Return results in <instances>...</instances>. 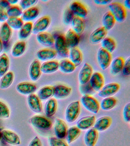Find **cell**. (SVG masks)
<instances>
[{"label":"cell","instance_id":"1","mask_svg":"<svg viewBox=\"0 0 130 146\" xmlns=\"http://www.w3.org/2000/svg\"><path fill=\"white\" fill-rule=\"evenodd\" d=\"M108 7L109 11L113 16L116 21L122 23L125 21L127 13L126 9L122 3L112 2L109 5Z\"/></svg>","mask_w":130,"mask_h":146},{"label":"cell","instance_id":"2","mask_svg":"<svg viewBox=\"0 0 130 146\" xmlns=\"http://www.w3.org/2000/svg\"><path fill=\"white\" fill-rule=\"evenodd\" d=\"M55 50L59 56L63 58L68 57L69 48L66 42L65 35L59 34L55 38L54 43Z\"/></svg>","mask_w":130,"mask_h":146},{"label":"cell","instance_id":"3","mask_svg":"<svg viewBox=\"0 0 130 146\" xmlns=\"http://www.w3.org/2000/svg\"><path fill=\"white\" fill-rule=\"evenodd\" d=\"M80 112L81 105L79 101H75L71 103L66 109V121L69 123H74L78 118Z\"/></svg>","mask_w":130,"mask_h":146},{"label":"cell","instance_id":"4","mask_svg":"<svg viewBox=\"0 0 130 146\" xmlns=\"http://www.w3.org/2000/svg\"><path fill=\"white\" fill-rule=\"evenodd\" d=\"M29 121L33 126L39 129L48 130L52 127V121L42 115H35L33 116Z\"/></svg>","mask_w":130,"mask_h":146},{"label":"cell","instance_id":"5","mask_svg":"<svg viewBox=\"0 0 130 146\" xmlns=\"http://www.w3.org/2000/svg\"><path fill=\"white\" fill-rule=\"evenodd\" d=\"M97 58L99 67L103 70L107 69L112 60L111 53L101 47L98 50Z\"/></svg>","mask_w":130,"mask_h":146},{"label":"cell","instance_id":"6","mask_svg":"<svg viewBox=\"0 0 130 146\" xmlns=\"http://www.w3.org/2000/svg\"><path fill=\"white\" fill-rule=\"evenodd\" d=\"M81 102L84 108L89 111L96 114L100 108V104L97 99L91 96H83Z\"/></svg>","mask_w":130,"mask_h":146},{"label":"cell","instance_id":"7","mask_svg":"<svg viewBox=\"0 0 130 146\" xmlns=\"http://www.w3.org/2000/svg\"><path fill=\"white\" fill-rule=\"evenodd\" d=\"M120 88V85L116 82L108 83L104 85L99 91L98 95L102 98L112 97L116 94Z\"/></svg>","mask_w":130,"mask_h":146},{"label":"cell","instance_id":"8","mask_svg":"<svg viewBox=\"0 0 130 146\" xmlns=\"http://www.w3.org/2000/svg\"><path fill=\"white\" fill-rule=\"evenodd\" d=\"M51 23V18L48 15L43 16L36 21L33 26V33L35 34L45 32Z\"/></svg>","mask_w":130,"mask_h":146},{"label":"cell","instance_id":"9","mask_svg":"<svg viewBox=\"0 0 130 146\" xmlns=\"http://www.w3.org/2000/svg\"><path fill=\"white\" fill-rule=\"evenodd\" d=\"M93 74V69L89 64L85 63L83 64L79 73L78 80L80 84L88 83Z\"/></svg>","mask_w":130,"mask_h":146},{"label":"cell","instance_id":"10","mask_svg":"<svg viewBox=\"0 0 130 146\" xmlns=\"http://www.w3.org/2000/svg\"><path fill=\"white\" fill-rule=\"evenodd\" d=\"M69 8L75 16L84 18L87 15V8L80 1H73L69 4Z\"/></svg>","mask_w":130,"mask_h":146},{"label":"cell","instance_id":"11","mask_svg":"<svg viewBox=\"0 0 130 146\" xmlns=\"http://www.w3.org/2000/svg\"><path fill=\"white\" fill-rule=\"evenodd\" d=\"M89 82L95 92H99L104 86V77L101 73L95 72L92 74Z\"/></svg>","mask_w":130,"mask_h":146},{"label":"cell","instance_id":"12","mask_svg":"<svg viewBox=\"0 0 130 146\" xmlns=\"http://www.w3.org/2000/svg\"><path fill=\"white\" fill-rule=\"evenodd\" d=\"M57 55V54L55 49L50 48L41 49L36 53L38 60L44 62L53 60Z\"/></svg>","mask_w":130,"mask_h":146},{"label":"cell","instance_id":"13","mask_svg":"<svg viewBox=\"0 0 130 146\" xmlns=\"http://www.w3.org/2000/svg\"><path fill=\"white\" fill-rule=\"evenodd\" d=\"M16 88L17 91L21 94L29 95L36 92L37 87L33 83L25 82L18 83Z\"/></svg>","mask_w":130,"mask_h":146},{"label":"cell","instance_id":"14","mask_svg":"<svg viewBox=\"0 0 130 146\" xmlns=\"http://www.w3.org/2000/svg\"><path fill=\"white\" fill-rule=\"evenodd\" d=\"M36 39L39 43L46 48H50L54 45V36L49 32L45 31L37 34Z\"/></svg>","mask_w":130,"mask_h":146},{"label":"cell","instance_id":"15","mask_svg":"<svg viewBox=\"0 0 130 146\" xmlns=\"http://www.w3.org/2000/svg\"><path fill=\"white\" fill-rule=\"evenodd\" d=\"M1 132L2 139L9 144L18 145L21 144L20 137L13 131L9 130H4Z\"/></svg>","mask_w":130,"mask_h":146},{"label":"cell","instance_id":"16","mask_svg":"<svg viewBox=\"0 0 130 146\" xmlns=\"http://www.w3.org/2000/svg\"><path fill=\"white\" fill-rule=\"evenodd\" d=\"M41 74L40 62L38 59H35L32 62L29 66V77L33 81L36 82L39 79Z\"/></svg>","mask_w":130,"mask_h":146},{"label":"cell","instance_id":"17","mask_svg":"<svg viewBox=\"0 0 130 146\" xmlns=\"http://www.w3.org/2000/svg\"><path fill=\"white\" fill-rule=\"evenodd\" d=\"M68 129L67 124L64 121L59 118L56 119L54 130L57 138L63 139L65 138Z\"/></svg>","mask_w":130,"mask_h":146},{"label":"cell","instance_id":"18","mask_svg":"<svg viewBox=\"0 0 130 146\" xmlns=\"http://www.w3.org/2000/svg\"><path fill=\"white\" fill-rule=\"evenodd\" d=\"M28 104L31 110L34 112L39 113L43 110V106L41 100L35 94L29 95L28 97Z\"/></svg>","mask_w":130,"mask_h":146},{"label":"cell","instance_id":"19","mask_svg":"<svg viewBox=\"0 0 130 146\" xmlns=\"http://www.w3.org/2000/svg\"><path fill=\"white\" fill-rule=\"evenodd\" d=\"M54 87V98L61 99L67 98L70 95L72 92V88L70 87L63 84H58Z\"/></svg>","mask_w":130,"mask_h":146},{"label":"cell","instance_id":"20","mask_svg":"<svg viewBox=\"0 0 130 146\" xmlns=\"http://www.w3.org/2000/svg\"><path fill=\"white\" fill-rule=\"evenodd\" d=\"M107 33L108 31L103 27H98L91 33L90 36V40L92 44H98L107 36Z\"/></svg>","mask_w":130,"mask_h":146},{"label":"cell","instance_id":"21","mask_svg":"<svg viewBox=\"0 0 130 146\" xmlns=\"http://www.w3.org/2000/svg\"><path fill=\"white\" fill-rule=\"evenodd\" d=\"M99 138V132L94 128L87 131L84 137V142L86 146H95Z\"/></svg>","mask_w":130,"mask_h":146},{"label":"cell","instance_id":"22","mask_svg":"<svg viewBox=\"0 0 130 146\" xmlns=\"http://www.w3.org/2000/svg\"><path fill=\"white\" fill-rule=\"evenodd\" d=\"M40 13V11L39 8L34 6L27 10H23L21 18L23 21L25 22H31L38 17Z\"/></svg>","mask_w":130,"mask_h":146},{"label":"cell","instance_id":"23","mask_svg":"<svg viewBox=\"0 0 130 146\" xmlns=\"http://www.w3.org/2000/svg\"><path fill=\"white\" fill-rule=\"evenodd\" d=\"M112 123V119L109 116H103L95 121L94 127L98 131L102 132L109 128Z\"/></svg>","mask_w":130,"mask_h":146},{"label":"cell","instance_id":"24","mask_svg":"<svg viewBox=\"0 0 130 146\" xmlns=\"http://www.w3.org/2000/svg\"><path fill=\"white\" fill-rule=\"evenodd\" d=\"M65 36L66 42L69 48L77 47L80 40L79 35L70 29L67 31Z\"/></svg>","mask_w":130,"mask_h":146},{"label":"cell","instance_id":"25","mask_svg":"<svg viewBox=\"0 0 130 146\" xmlns=\"http://www.w3.org/2000/svg\"><path fill=\"white\" fill-rule=\"evenodd\" d=\"M59 69V62L52 60L44 62L41 64V70L44 74H52Z\"/></svg>","mask_w":130,"mask_h":146},{"label":"cell","instance_id":"26","mask_svg":"<svg viewBox=\"0 0 130 146\" xmlns=\"http://www.w3.org/2000/svg\"><path fill=\"white\" fill-rule=\"evenodd\" d=\"M95 121L94 116H84L77 121V127L81 130H88L94 125Z\"/></svg>","mask_w":130,"mask_h":146},{"label":"cell","instance_id":"27","mask_svg":"<svg viewBox=\"0 0 130 146\" xmlns=\"http://www.w3.org/2000/svg\"><path fill=\"white\" fill-rule=\"evenodd\" d=\"M68 57L69 60L76 66H79L83 61V54L78 48L75 47L69 50Z\"/></svg>","mask_w":130,"mask_h":146},{"label":"cell","instance_id":"28","mask_svg":"<svg viewBox=\"0 0 130 146\" xmlns=\"http://www.w3.org/2000/svg\"><path fill=\"white\" fill-rule=\"evenodd\" d=\"M124 62L125 60L124 58L121 56L116 57L112 60L109 67L111 73L113 75H116L121 73L123 69Z\"/></svg>","mask_w":130,"mask_h":146},{"label":"cell","instance_id":"29","mask_svg":"<svg viewBox=\"0 0 130 146\" xmlns=\"http://www.w3.org/2000/svg\"><path fill=\"white\" fill-rule=\"evenodd\" d=\"M27 49V43L21 40L16 42L12 47L11 54L14 58H19L24 54Z\"/></svg>","mask_w":130,"mask_h":146},{"label":"cell","instance_id":"30","mask_svg":"<svg viewBox=\"0 0 130 146\" xmlns=\"http://www.w3.org/2000/svg\"><path fill=\"white\" fill-rule=\"evenodd\" d=\"M71 29L78 35L81 34L85 28V23L84 18L75 16L71 23Z\"/></svg>","mask_w":130,"mask_h":146},{"label":"cell","instance_id":"31","mask_svg":"<svg viewBox=\"0 0 130 146\" xmlns=\"http://www.w3.org/2000/svg\"><path fill=\"white\" fill-rule=\"evenodd\" d=\"M13 31L6 22L3 23L0 27V38L3 43H8L12 37Z\"/></svg>","mask_w":130,"mask_h":146},{"label":"cell","instance_id":"32","mask_svg":"<svg viewBox=\"0 0 130 146\" xmlns=\"http://www.w3.org/2000/svg\"><path fill=\"white\" fill-rule=\"evenodd\" d=\"M57 109V102L54 98H51L47 100L45 106V115L48 117L54 116Z\"/></svg>","mask_w":130,"mask_h":146},{"label":"cell","instance_id":"33","mask_svg":"<svg viewBox=\"0 0 130 146\" xmlns=\"http://www.w3.org/2000/svg\"><path fill=\"white\" fill-rule=\"evenodd\" d=\"M76 66L69 59H63L59 62V69L65 74H71L76 69Z\"/></svg>","mask_w":130,"mask_h":146},{"label":"cell","instance_id":"34","mask_svg":"<svg viewBox=\"0 0 130 146\" xmlns=\"http://www.w3.org/2000/svg\"><path fill=\"white\" fill-rule=\"evenodd\" d=\"M116 21L110 11L106 12L103 16L102 23L104 28L107 31L110 30L115 26Z\"/></svg>","mask_w":130,"mask_h":146},{"label":"cell","instance_id":"35","mask_svg":"<svg viewBox=\"0 0 130 146\" xmlns=\"http://www.w3.org/2000/svg\"><path fill=\"white\" fill-rule=\"evenodd\" d=\"M10 66L9 58L7 54L3 53L0 56V77L9 72Z\"/></svg>","mask_w":130,"mask_h":146},{"label":"cell","instance_id":"36","mask_svg":"<svg viewBox=\"0 0 130 146\" xmlns=\"http://www.w3.org/2000/svg\"><path fill=\"white\" fill-rule=\"evenodd\" d=\"M33 24L32 22H28L24 23L19 30V38L22 40L28 38L33 33Z\"/></svg>","mask_w":130,"mask_h":146},{"label":"cell","instance_id":"37","mask_svg":"<svg viewBox=\"0 0 130 146\" xmlns=\"http://www.w3.org/2000/svg\"><path fill=\"white\" fill-rule=\"evenodd\" d=\"M14 79L13 72L9 71L2 76L0 81V88L2 90L8 88L13 83Z\"/></svg>","mask_w":130,"mask_h":146},{"label":"cell","instance_id":"38","mask_svg":"<svg viewBox=\"0 0 130 146\" xmlns=\"http://www.w3.org/2000/svg\"><path fill=\"white\" fill-rule=\"evenodd\" d=\"M54 87L47 86L43 87L38 91L37 96L41 100H46L53 96Z\"/></svg>","mask_w":130,"mask_h":146},{"label":"cell","instance_id":"39","mask_svg":"<svg viewBox=\"0 0 130 146\" xmlns=\"http://www.w3.org/2000/svg\"><path fill=\"white\" fill-rule=\"evenodd\" d=\"M81 130L77 126H72L68 129L66 135L67 143L71 144L77 140L80 135Z\"/></svg>","mask_w":130,"mask_h":146},{"label":"cell","instance_id":"40","mask_svg":"<svg viewBox=\"0 0 130 146\" xmlns=\"http://www.w3.org/2000/svg\"><path fill=\"white\" fill-rule=\"evenodd\" d=\"M100 43L101 48L111 53L114 52L116 48V42L110 36H106Z\"/></svg>","mask_w":130,"mask_h":146},{"label":"cell","instance_id":"41","mask_svg":"<svg viewBox=\"0 0 130 146\" xmlns=\"http://www.w3.org/2000/svg\"><path fill=\"white\" fill-rule=\"evenodd\" d=\"M117 100L114 97H109L104 98L100 104V107L104 111H109L116 106Z\"/></svg>","mask_w":130,"mask_h":146},{"label":"cell","instance_id":"42","mask_svg":"<svg viewBox=\"0 0 130 146\" xmlns=\"http://www.w3.org/2000/svg\"><path fill=\"white\" fill-rule=\"evenodd\" d=\"M9 18H20L23 12V10L20 6L12 5L6 11Z\"/></svg>","mask_w":130,"mask_h":146},{"label":"cell","instance_id":"43","mask_svg":"<svg viewBox=\"0 0 130 146\" xmlns=\"http://www.w3.org/2000/svg\"><path fill=\"white\" fill-rule=\"evenodd\" d=\"M6 22L12 29L17 30H19L24 23L21 18H9Z\"/></svg>","mask_w":130,"mask_h":146},{"label":"cell","instance_id":"44","mask_svg":"<svg viewBox=\"0 0 130 146\" xmlns=\"http://www.w3.org/2000/svg\"><path fill=\"white\" fill-rule=\"evenodd\" d=\"M79 90L83 96H91L95 92L90 85L89 82L84 84H80Z\"/></svg>","mask_w":130,"mask_h":146},{"label":"cell","instance_id":"45","mask_svg":"<svg viewBox=\"0 0 130 146\" xmlns=\"http://www.w3.org/2000/svg\"><path fill=\"white\" fill-rule=\"evenodd\" d=\"M11 112L7 105L0 100V118L7 119L10 116Z\"/></svg>","mask_w":130,"mask_h":146},{"label":"cell","instance_id":"46","mask_svg":"<svg viewBox=\"0 0 130 146\" xmlns=\"http://www.w3.org/2000/svg\"><path fill=\"white\" fill-rule=\"evenodd\" d=\"M50 146H69L68 144L63 139L57 137H51L49 139Z\"/></svg>","mask_w":130,"mask_h":146},{"label":"cell","instance_id":"47","mask_svg":"<svg viewBox=\"0 0 130 146\" xmlns=\"http://www.w3.org/2000/svg\"><path fill=\"white\" fill-rule=\"evenodd\" d=\"M38 2L37 0H21L19 6L23 10H25L34 6Z\"/></svg>","mask_w":130,"mask_h":146},{"label":"cell","instance_id":"48","mask_svg":"<svg viewBox=\"0 0 130 146\" xmlns=\"http://www.w3.org/2000/svg\"><path fill=\"white\" fill-rule=\"evenodd\" d=\"M75 15L73 13L72 11L69 9V8H67L65 10L63 15V21L64 23L66 25H69L72 20L73 18L75 17Z\"/></svg>","mask_w":130,"mask_h":146},{"label":"cell","instance_id":"49","mask_svg":"<svg viewBox=\"0 0 130 146\" xmlns=\"http://www.w3.org/2000/svg\"><path fill=\"white\" fill-rule=\"evenodd\" d=\"M124 76H129L130 75V57L125 60L124 66L122 70Z\"/></svg>","mask_w":130,"mask_h":146},{"label":"cell","instance_id":"50","mask_svg":"<svg viewBox=\"0 0 130 146\" xmlns=\"http://www.w3.org/2000/svg\"><path fill=\"white\" fill-rule=\"evenodd\" d=\"M123 118L126 122L130 121V103L127 104L124 106L123 111Z\"/></svg>","mask_w":130,"mask_h":146},{"label":"cell","instance_id":"51","mask_svg":"<svg viewBox=\"0 0 130 146\" xmlns=\"http://www.w3.org/2000/svg\"><path fill=\"white\" fill-rule=\"evenodd\" d=\"M11 5L8 0H0V9L7 11Z\"/></svg>","mask_w":130,"mask_h":146},{"label":"cell","instance_id":"52","mask_svg":"<svg viewBox=\"0 0 130 146\" xmlns=\"http://www.w3.org/2000/svg\"><path fill=\"white\" fill-rule=\"evenodd\" d=\"M8 18L6 11L0 9V22H6Z\"/></svg>","mask_w":130,"mask_h":146},{"label":"cell","instance_id":"53","mask_svg":"<svg viewBox=\"0 0 130 146\" xmlns=\"http://www.w3.org/2000/svg\"><path fill=\"white\" fill-rule=\"evenodd\" d=\"M29 146H42L41 141L37 136H36L31 141Z\"/></svg>","mask_w":130,"mask_h":146},{"label":"cell","instance_id":"54","mask_svg":"<svg viewBox=\"0 0 130 146\" xmlns=\"http://www.w3.org/2000/svg\"><path fill=\"white\" fill-rule=\"evenodd\" d=\"M96 4L99 5H109L111 3L113 2L112 1H110V0H95L93 1Z\"/></svg>","mask_w":130,"mask_h":146},{"label":"cell","instance_id":"55","mask_svg":"<svg viewBox=\"0 0 130 146\" xmlns=\"http://www.w3.org/2000/svg\"><path fill=\"white\" fill-rule=\"evenodd\" d=\"M123 5L125 9L129 10L130 8V1L129 0H125L124 1V5Z\"/></svg>","mask_w":130,"mask_h":146},{"label":"cell","instance_id":"56","mask_svg":"<svg viewBox=\"0 0 130 146\" xmlns=\"http://www.w3.org/2000/svg\"><path fill=\"white\" fill-rule=\"evenodd\" d=\"M3 50H4V44L3 41L0 38V54L3 52Z\"/></svg>","mask_w":130,"mask_h":146},{"label":"cell","instance_id":"57","mask_svg":"<svg viewBox=\"0 0 130 146\" xmlns=\"http://www.w3.org/2000/svg\"><path fill=\"white\" fill-rule=\"evenodd\" d=\"M8 1L11 5H15L16 3L19 2L18 0H8Z\"/></svg>","mask_w":130,"mask_h":146},{"label":"cell","instance_id":"58","mask_svg":"<svg viewBox=\"0 0 130 146\" xmlns=\"http://www.w3.org/2000/svg\"><path fill=\"white\" fill-rule=\"evenodd\" d=\"M2 139V133L0 131V141H1V139Z\"/></svg>","mask_w":130,"mask_h":146}]
</instances>
